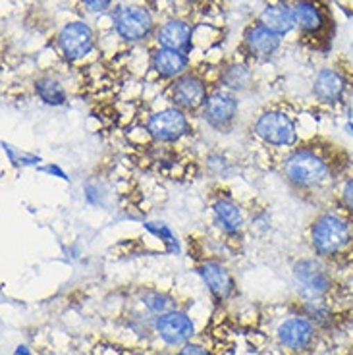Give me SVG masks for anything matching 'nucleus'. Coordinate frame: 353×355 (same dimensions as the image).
Listing matches in <instances>:
<instances>
[{"label": "nucleus", "instance_id": "obj_26", "mask_svg": "<svg viewBox=\"0 0 353 355\" xmlns=\"http://www.w3.org/2000/svg\"><path fill=\"white\" fill-rule=\"evenodd\" d=\"M347 334H350V338L345 340L344 346H340L336 349L334 355H353V329Z\"/></svg>", "mask_w": 353, "mask_h": 355}, {"label": "nucleus", "instance_id": "obj_1", "mask_svg": "<svg viewBox=\"0 0 353 355\" xmlns=\"http://www.w3.org/2000/svg\"><path fill=\"white\" fill-rule=\"evenodd\" d=\"M353 170L352 153L327 135H311L284 153L282 176L290 189L311 203L327 205L334 187Z\"/></svg>", "mask_w": 353, "mask_h": 355}, {"label": "nucleus", "instance_id": "obj_21", "mask_svg": "<svg viewBox=\"0 0 353 355\" xmlns=\"http://www.w3.org/2000/svg\"><path fill=\"white\" fill-rule=\"evenodd\" d=\"M139 302H141V305L150 317H159V315H164L168 311L184 309L178 303L180 300H178L176 295H172L170 292H164V290H155V288H143L141 292H139Z\"/></svg>", "mask_w": 353, "mask_h": 355}, {"label": "nucleus", "instance_id": "obj_18", "mask_svg": "<svg viewBox=\"0 0 353 355\" xmlns=\"http://www.w3.org/2000/svg\"><path fill=\"white\" fill-rule=\"evenodd\" d=\"M187 64H189L187 54L164 46H160L150 54V68L157 71L160 80H176L182 73H186Z\"/></svg>", "mask_w": 353, "mask_h": 355}, {"label": "nucleus", "instance_id": "obj_6", "mask_svg": "<svg viewBox=\"0 0 353 355\" xmlns=\"http://www.w3.org/2000/svg\"><path fill=\"white\" fill-rule=\"evenodd\" d=\"M353 95V66L344 58L317 71L313 80V97L328 110L344 108Z\"/></svg>", "mask_w": 353, "mask_h": 355}, {"label": "nucleus", "instance_id": "obj_23", "mask_svg": "<svg viewBox=\"0 0 353 355\" xmlns=\"http://www.w3.org/2000/svg\"><path fill=\"white\" fill-rule=\"evenodd\" d=\"M221 80L222 87L230 91H246L253 83V73L246 64L232 62L221 71Z\"/></svg>", "mask_w": 353, "mask_h": 355}, {"label": "nucleus", "instance_id": "obj_9", "mask_svg": "<svg viewBox=\"0 0 353 355\" xmlns=\"http://www.w3.org/2000/svg\"><path fill=\"white\" fill-rule=\"evenodd\" d=\"M212 224L226 241L228 248H238L243 241L246 232V216L238 205V201L226 189L216 187V193L211 197Z\"/></svg>", "mask_w": 353, "mask_h": 355}, {"label": "nucleus", "instance_id": "obj_5", "mask_svg": "<svg viewBox=\"0 0 353 355\" xmlns=\"http://www.w3.org/2000/svg\"><path fill=\"white\" fill-rule=\"evenodd\" d=\"M273 342L278 355H320L332 344L309 319L293 313L276 324Z\"/></svg>", "mask_w": 353, "mask_h": 355}, {"label": "nucleus", "instance_id": "obj_25", "mask_svg": "<svg viewBox=\"0 0 353 355\" xmlns=\"http://www.w3.org/2000/svg\"><path fill=\"white\" fill-rule=\"evenodd\" d=\"M81 2L89 12H105L112 4V0H81Z\"/></svg>", "mask_w": 353, "mask_h": 355}, {"label": "nucleus", "instance_id": "obj_2", "mask_svg": "<svg viewBox=\"0 0 353 355\" xmlns=\"http://www.w3.org/2000/svg\"><path fill=\"white\" fill-rule=\"evenodd\" d=\"M311 255L342 275L353 276V224L334 211L320 209L307 226Z\"/></svg>", "mask_w": 353, "mask_h": 355}, {"label": "nucleus", "instance_id": "obj_15", "mask_svg": "<svg viewBox=\"0 0 353 355\" xmlns=\"http://www.w3.org/2000/svg\"><path fill=\"white\" fill-rule=\"evenodd\" d=\"M282 43V37L266 29L259 19L246 29L241 41V53L246 60H266L270 58Z\"/></svg>", "mask_w": 353, "mask_h": 355}, {"label": "nucleus", "instance_id": "obj_11", "mask_svg": "<svg viewBox=\"0 0 353 355\" xmlns=\"http://www.w3.org/2000/svg\"><path fill=\"white\" fill-rule=\"evenodd\" d=\"M239 114V101L234 95V91L226 87L212 89L211 95L205 103L201 116L209 128L221 133H228Z\"/></svg>", "mask_w": 353, "mask_h": 355}, {"label": "nucleus", "instance_id": "obj_10", "mask_svg": "<svg viewBox=\"0 0 353 355\" xmlns=\"http://www.w3.org/2000/svg\"><path fill=\"white\" fill-rule=\"evenodd\" d=\"M211 91L212 89L201 73L186 71L176 80H172L168 87V101L172 103V107L184 110L186 114H201Z\"/></svg>", "mask_w": 353, "mask_h": 355}, {"label": "nucleus", "instance_id": "obj_16", "mask_svg": "<svg viewBox=\"0 0 353 355\" xmlns=\"http://www.w3.org/2000/svg\"><path fill=\"white\" fill-rule=\"evenodd\" d=\"M93 31L83 21H70L58 33V46L68 60H81L93 51Z\"/></svg>", "mask_w": 353, "mask_h": 355}, {"label": "nucleus", "instance_id": "obj_28", "mask_svg": "<svg viewBox=\"0 0 353 355\" xmlns=\"http://www.w3.org/2000/svg\"><path fill=\"white\" fill-rule=\"evenodd\" d=\"M14 355H33V352H31V347L26 346V344H19V346L16 347Z\"/></svg>", "mask_w": 353, "mask_h": 355}, {"label": "nucleus", "instance_id": "obj_3", "mask_svg": "<svg viewBox=\"0 0 353 355\" xmlns=\"http://www.w3.org/2000/svg\"><path fill=\"white\" fill-rule=\"evenodd\" d=\"M291 282L295 286V295L303 300L322 302L336 307L353 305L352 276L330 268L315 255L298 259L291 265Z\"/></svg>", "mask_w": 353, "mask_h": 355}, {"label": "nucleus", "instance_id": "obj_27", "mask_svg": "<svg viewBox=\"0 0 353 355\" xmlns=\"http://www.w3.org/2000/svg\"><path fill=\"white\" fill-rule=\"evenodd\" d=\"M124 355H160L159 352H153V349H143V347H132V349H128Z\"/></svg>", "mask_w": 353, "mask_h": 355}, {"label": "nucleus", "instance_id": "obj_13", "mask_svg": "<svg viewBox=\"0 0 353 355\" xmlns=\"http://www.w3.org/2000/svg\"><path fill=\"white\" fill-rule=\"evenodd\" d=\"M155 336L166 347H182L195 338V322L186 309L168 311L153 319Z\"/></svg>", "mask_w": 353, "mask_h": 355}, {"label": "nucleus", "instance_id": "obj_17", "mask_svg": "<svg viewBox=\"0 0 353 355\" xmlns=\"http://www.w3.org/2000/svg\"><path fill=\"white\" fill-rule=\"evenodd\" d=\"M157 41L164 49H172V51L189 54L191 46H193V29L187 21L170 19L157 31Z\"/></svg>", "mask_w": 353, "mask_h": 355}, {"label": "nucleus", "instance_id": "obj_20", "mask_svg": "<svg viewBox=\"0 0 353 355\" xmlns=\"http://www.w3.org/2000/svg\"><path fill=\"white\" fill-rule=\"evenodd\" d=\"M325 209L334 211L353 224V170L334 187Z\"/></svg>", "mask_w": 353, "mask_h": 355}, {"label": "nucleus", "instance_id": "obj_22", "mask_svg": "<svg viewBox=\"0 0 353 355\" xmlns=\"http://www.w3.org/2000/svg\"><path fill=\"white\" fill-rule=\"evenodd\" d=\"M35 93L37 97L43 101L49 107H62L68 101L66 89L58 80H54L51 76H43L35 81Z\"/></svg>", "mask_w": 353, "mask_h": 355}, {"label": "nucleus", "instance_id": "obj_12", "mask_svg": "<svg viewBox=\"0 0 353 355\" xmlns=\"http://www.w3.org/2000/svg\"><path fill=\"white\" fill-rule=\"evenodd\" d=\"M189 114L176 107H168L149 116L145 130L157 143H176L187 137L193 132V125L189 122Z\"/></svg>", "mask_w": 353, "mask_h": 355}, {"label": "nucleus", "instance_id": "obj_14", "mask_svg": "<svg viewBox=\"0 0 353 355\" xmlns=\"http://www.w3.org/2000/svg\"><path fill=\"white\" fill-rule=\"evenodd\" d=\"M112 21H114L116 33L130 43L147 39L155 27L149 10L145 6H137V4H130V6H122L116 10Z\"/></svg>", "mask_w": 353, "mask_h": 355}, {"label": "nucleus", "instance_id": "obj_24", "mask_svg": "<svg viewBox=\"0 0 353 355\" xmlns=\"http://www.w3.org/2000/svg\"><path fill=\"white\" fill-rule=\"evenodd\" d=\"M172 355H216V352L211 346H207L203 342H187L182 347H178Z\"/></svg>", "mask_w": 353, "mask_h": 355}, {"label": "nucleus", "instance_id": "obj_8", "mask_svg": "<svg viewBox=\"0 0 353 355\" xmlns=\"http://www.w3.org/2000/svg\"><path fill=\"white\" fill-rule=\"evenodd\" d=\"M195 270L201 276V280L207 286L211 300L216 307L228 305L238 295V282L222 259L203 251L201 257L195 259Z\"/></svg>", "mask_w": 353, "mask_h": 355}, {"label": "nucleus", "instance_id": "obj_7", "mask_svg": "<svg viewBox=\"0 0 353 355\" xmlns=\"http://www.w3.org/2000/svg\"><path fill=\"white\" fill-rule=\"evenodd\" d=\"M253 133L268 147L284 151H290L301 141L298 116L282 107L265 108L253 122Z\"/></svg>", "mask_w": 353, "mask_h": 355}, {"label": "nucleus", "instance_id": "obj_19", "mask_svg": "<svg viewBox=\"0 0 353 355\" xmlns=\"http://www.w3.org/2000/svg\"><path fill=\"white\" fill-rule=\"evenodd\" d=\"M259 21L274 31L276 35H288L291 29H295V19H293V10H291V4L288 2H276V4H268L261 16H259Z\"/></svg>", "mask_w": 353, "mask_h": 355}, {"label": "nucleus", "instance_id": "obj_4", "mask_svg": "<svg viewBox=\"0 0 353 355\" xmlns=\"http://www.w3.org/2000/svg\"><path fill=\"white\" fill-rule=\"evenodd\" d=\"M295 29L301 43L317 53H328L334 41L336 24L327 0H293Z\"/></svg>", "mask_w": 353, "mask_h": 355}]
</instances>
